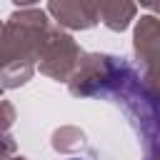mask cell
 <instances>
[{"mask_svg": "<svg viewBox=\"0 0 160 160\" xmlns=\"http://www.w3.org/2000/svg\"><path fill=\"white\" fill-rule=\"evenodd\" d=\"M70 160H82V158H70Z\"/></svg>", "mask_w": 160, "mask_h": 160, "instance_id": "cell-1", "label": "cell"}]
</instances>
